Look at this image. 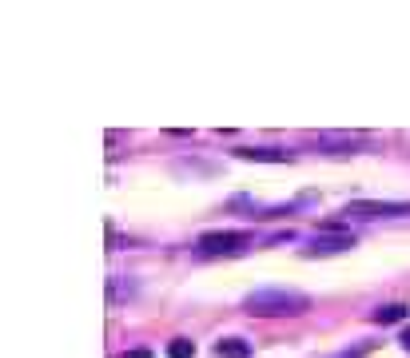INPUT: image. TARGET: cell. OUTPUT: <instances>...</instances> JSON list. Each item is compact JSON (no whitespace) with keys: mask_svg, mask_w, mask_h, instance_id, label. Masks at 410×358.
<instances>
[{"mask_svg":"<svg viewBox=\"0 0 410 358\" xmlns=\"http://www.w3.org/2000/svg\"><path fill=\"white\" fill-rule=\"evenodd\" d=\"M243 310L247 315H259V319H283V315L311 310V298L299 295V291H283V287H267V291H251L243 298Z\"/></svg>","mask_w":410,"mask_h":358,"instance_id":"cell-1","label":"cell"},{"mask_svg":"<svg viewBox=\"0 0 410 358\" xmlns=\"http://www.w3.org/2000/svg\"><path fill=\"white\" fill-rule=\"evenodd\" d=\"M251 235L247 231H207L199 235V255H239V251H247Z\"/></svg>","mask_w":410,"mask_h":358,"instance_id":"cell-2","label":"cell"},{"mask_svg":"<svg viewBox=\"0 0 410 358\" xmlns=\"http://www.w3.org/2000/svg\"><path fill=\"white\" fill-rule=\"evenodd\" d=\"M350 219H395V215H410V203H390V199H355L343 207Z\"/></svg>","mask_w":410,"mask_h":358,"instance_id":"cell-3","label":"cell"},{"mask_svg":"<svg viewBox=\"0 0 410 358\" xmlns=\"http://www.w3.org/2000/svg\"><path fill=\"white\" fill-rule=\"evenodd\" d=\"M311 144L319 151H350V148H362L367 144V132H319V136H311Z\"/></svg>","mask_w":410,"mask_h":358,"instance_id":"cell-4","label":"cell"},{"mask_svg":"<svg viewBox=\"0 0 410 358\" xmlns=\"http://www.w3.org/2000/svg\"><path fill=\"white\" fill-rule=\"evenodd\" d=\"M355 247V235H315L311 255H339V251Z\"/></svg>","mask_w":410,"mask_h":358,"instance_id":"cell-5","label":"cell"},{"mask_svg":"<svg viewBox=\"0 0 410 358\" xmlns=\"http://www.w3.org/2000/svg\"><path fill=\"white\" fill-rule=\"evenodd\" d=\"M239 160H255V163H287L291 151H279V148H239L235 151Z\"/></svg>","mask_w":410,"mask_h":358,"instance_id":"cell-6","label":"cell"},{"mask_svg":"<svg viewBox=\"0 0 410 358\" xmlns=\"http://www.w3.org/2000/svg\"><path fill=\"white\" fill-rule=\"evenodd\" d=\"M215 354L219 358H251V346L243 338H224V343L215 346Z\"/></svg>","mask_w":410,"mask_h":358,"instance_id":"cell-7","label":"cell"},{"mask_svg":"<svg viewBox=\"0 0 410 358\" xmlns=\"http://www.w3.org/2000/svg\"><path fill=\"white\" fill-rule=\"evenodd\" d=\"M402 319H406V307L402 303H390V307L374 310V322H402Z\"/></svg>","mask_w":410,"mask_h":358,"instance_id":"cell-8","label":"cell"},{"mask_svg":"<svg viewBox=\"0 0 410 358\" xmlns=\"http://www.w3.org/2000/svg\"><path fill=\"white\" fill-rule=\"evenodd\" d=\"M196 354V346L187 343V338H175L172 346H168V358H191Z\"/></svg>","mask_w":410,"mask_h":358,"instance_id":"cell-9","label":"cell"},{"mask_svg":"<svg viewBox=\"0 0 410 358\" xmlns=\"http://www.w3.org/2000/svg\"><path fill=\"white\" fill-rule=\"evenodd\" d=\"M128 358H151L148 350H136V354H128Z\"/></svg>","mask_w":410,"mask_h":358,"instance_id":"cell-10","label":"cell"},{"mask_svg":"<svg viewBox=\"0 0 410 358\" xmlns=\"http://www.w3.org/2000/svg\"><path fill=\"white\" fill-rule=\"evenodd\" d=\"M402 346H406V350H410V331H406V334H402Z\"/></svg>","mask_w":410,"mask_h":358,"instance_id":"cell-11","label":"cell"}]
</instances>
